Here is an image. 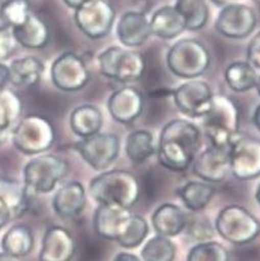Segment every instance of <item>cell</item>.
<instances>
[{
    "mask_svg": "<svg viewBox=\"0 0 260 261\" xmlns=\"http://www.w3.org/2000/svg\"><path fill=\"white\" fill-rule=\"evenodd\" d=\"M201 148V130L193 122L175 119L160 133L157 157L160 165L174 172L185 171Z\"/></svg>",
    "mask_w": 260,
    "mask_h": 261,
    "instance_id": "6da1fadb",
    "label": "cell"
},
{
    "mask_svg": "<svg viewBox=\"0 0 260 261\" xmlns=\"http://www.w3.org/2000/svg\"><path fill=\"white\" fill-rule=\"evenodd\" d=\"M89 193L100 205H117L130 210L139 199L138 179L126 170H110L93 178Z\"/></svg>",
    "mask_w": 260,
    "mask_h": 261,
    "instance_id": "7a4b0ae2",
    "label": "cell"
},
{
    "mask_svg": "<svg viewBox=\"0 0 260 261\" xmlns=\"http://www.w3.org/2000/svg\"><path fill=\"white\" fill-rule=\"evenodd\" d=\"M202 132L211 146L231 148L240 133V110L227 95L214 94L211 107L202 117Z\"/></svg>",
    "mask_w": 260,
    "mask_h": 261,
    "instance_id": "3957f363",
    "label": "cell"
},
{
    "mask_svg": "<svg viewBox=\"0 0 260 261\" xmlns=\"http://www.w3.org/2000/svg\"><path fill=\"white\" fill-rule=\"evenodd\" d=\"M68 162L51 153L38 154L23 167V186L30 196L53 192L67 175Z\"/></svg>",
    "mask_w": 260,
    "mask_h": 261,
    "instance_id": "277c9868",
    "label": "cell"
},
{
    "mask_svg": "<svg viewBox=\"0 0 260 261\" xmlns=\"http://www.w3.org/2000/svg\"><path fill=\"white\" fill-rule=\"evenodd\" d=\"M167 65L178 77L193 80L206 72L211 65V54L197 39H180L170 46Z\"/></svg>",
    "mask_w": 260,
    "mask_h": 261,
    "instance_id": "5b68a950",
    "label": "cell"
},
{
    "mask_svg": "<svg viewBox=\"0 0 260 261\" xmlns=\"http://www.w3.org/2000/svg\"><path fill=\"white\" fill-rule=\"evenodd\" d=\"M12 140L17 151L27 156L43 154L56 142V130L46 117L29 115L18 121L12 130Z\"/></svg>",
    "mask_w": 260,
    "mask_h": 261,
    "instance_id": "8992f818",
    "label": "cell"
},
{
    "mask_svg": "<svg viewBox=\"0 0 260 261\" xmlns=\"http://www.w3.org/2000/svg\"><path fill=\"white\" fill-rule=\"evenodd\" d=\"M100 72L105 77L119 83H132L139 80L146 70L143 54L130 48L108 46L98 54Z\"/></svg>",
    "mask_w": 260,
    "mask_h": 261,
    "instance_id": "52a82bcc",
    "label": "cell"
},
{
    "mask_svg": "<svg viewBox=\"0 0 260 261\" xmlns=\"http://www.w3.org/2000/svg\"><path fill=\"white\" fill-rule=\"evenodd\" d=\"M214 228L223 240L237 246L247 245L260 234V221L240 205L222 208L215 219Z\"/></svg>",
    "mask_w": 260,
    "mask_h": 261,
    "instance_id": "ba28073f",
    "label": "cell"
},
{
    "mask_svg": "<svg viewBox=\"0 0 260 261\" xmlns=\"http://www.w3.org/2000/svg\"><path fill=\"white\" fill-rule=\"evenodd\" d=\"M51 80L57 89L74 93L84 89L90 80L85 61L74 51H64L51 66Z\"/></svg>",
    "mask_w": 260,
    "mask_h": 261,
    "instance_id": "9c48e42d",
    "label": "cell"
},
{
    "mask_svg": "<svg viewBox=\"0 0 260 261\" xmlns=\"http://www.w3.org/2000/svg\"><path fill=\"white\" fill-rule=\"evenodd\" d=\"M76 149L91 169L105 171L120 154V138L113 133H98L76 143Z\"/></svg>",
    "mask_w": 260,
    "mask_h": 261,
    "instance_id": "30bf717a",
    "label": "cell"
},
{
    "mask_svg": "<svg viewBox=\"0 0 260 261\" xmlns=\"http://www.w3.org/2000/svg\"><path fill=\"white\" fill-rule=\"evenodd\" d=\"M115 9L106 0H93L75 9V23L79 30L91 40L110 34L115 22Z\"/></svg>",
    "mask_w": 260,
    "mask_h": 261,
    "instance_id": "8fae6325",
    "label": "cell"
},
{
    "mask_svg": "<svg viewBox=\"0 0 260 261\" xmlns=\"http://www.w3.org/2000/svg\"><path fill=\"white\" fill-rule=\"evenodd\" d=\"M212 93L206 81L188 80L173 90V99L178 110L191 119H202L211 107Z\"/></svg>",
    "mask_w": 260,
    "mask_h": 261,
    "instance_id": "7c38bea8",
    "label": "cell"
},
{
    "mask_svg": "<svg viewBox=\"0 0 260 261\" xmlns=\"http://www.w3.org/2000/svg\"><path fill=\"white\" fill-rule=\"evenodd\" d=\"M256 13L246 4L228 3L222 7L217 19L215 30L228 39H245L254 33L256 27Z\"/></svg>",
    "mask_w": 260,
    "mask_h": 261,
    "instance_id": "4fadbf2b",
    "label": "cell"
},
{
    "mask_svg": "<svg viewBox=\"0 0 260 261\" xmlns=\"http://www.w3.org/2000/svg\"><path fill=\"white\" fill-rule=\"evenodd\" d=\"M231 174L239 180L260 176V139L240 135L229 148Z\"/></svg>",
    "mask_w": 260,
    "mask_h": 261,
    "instance_id": "5bb4252c",
    "label": "cell"
},
{
    "mask_svg": "<svg viewBox=\"0 0 260 261\" xmlns=\"http://www.w3.org/2000/svg\"><path fill=\"white\" fill-rule=\"evenodd\" d=\"M193 174L202 181L222 183L231 174L229 148H219L210 146L192 162Z\"/></svg>",
    "mask_w": 260,
    "mask_h": 261,
    "instance_id": "9a60e30c",
    "label": "cell"
},
{
    "mask_svg": "<svg viewBox=\"0 0 260 261\" xmlns=\"http://www.w3.org/2000/svg\"><path fill=\"white\" fill-rule=\"evenodd\" d=\"M111 117L120 124H132L139 117L145 108V97L134 86L116 89L107 100Z\"/></svg>",
    "mask_w": 260,
    "mask_h": 261,
    "instance_id": "2e32d148",
    "label": "cell"
},
{
    "mask_svg": "<svg viewBox=\"0 0 260 261\" xmlns=\"http://www.w3.org/2000/svg\"><path fill=\"white\" fill-rule=\"evenodd\" d=\"M75 252L76 242L73 234L63 226L53 225L44 234L39 261H71Z\"/></svg>",
    "mask_w": 260,
    "mask_h": 261,
    "instance_id": "e0dca14e",
    "label": "cell"
},
{
    "mask_svg": "<svg viewBox=\"0 0 260 261\" xmlns=\"http://www.w3.org/2000/svg\"><path fill=\"white\" fill-rule=\"evenodd\" d=\"M54 213L63 220L81 215L86 206V191L80 181H68L56 191L52 201Z\"/></svg>",
    "mask_w": 260,
    "mask_h": 261,
    "instance_id": "ac0fdd59",
    "label": "cell"
},
{
    "mask_svg": "<svg viewBox=\"0 0 260 261\" xmlns=\"http://www.w3.org/2000/svg\"><path fill=\"white\" fill-rule=\"evenodd\" d=\"M116 34L125 48H138L152 35L150 19L142 12H126L119 21Z\"/></svg>",
    "mask_w": 260,
    "mask_h": 261,
    "instance_id": "d6986e66",
    "label": "cell"
},
{
    "mask_svg": "<svg viewBox=\"0 0 260 261\" xmlns=\"http://www.w3.org/2000/svg\"><path fill=\"white\" fill-rule=\"evenodd\" d=\"M132 216L129 208L117 205H100L94 214V230L100 237L108 241H117L124 225Z\"/></svg>",
    "mask_w": 260,
    "mask_h": 261,
    "instance_id": "ffe728a7",
    "label": "cell"
},
{
    "mask_svg": "<svg viewBox=\"0 0 260 261\" xmlns=\"http://www.w3.org/2000/svg\"><path fill=\"white\" fill-rule=\"evenodd\" d=\"M188 224L187 214L174 203H162L152 215V226L156 234L172 238L182 234Z\"/></svg>",
    "mask_w": 260,
    "mask_h": 261,
    "instance_id": "44dd1931",
    "label": "cell"
},
{
    "mask_svg": "<svg viewBox=\"0 0 260 261\" xmlns=\"http://www.w3.org/2000/svg\"><path fill=\"white\" fill-rule=\"evenodd\" d=\"M17 44L27 49H43L51 36L49 26L43 18L31 13L26 21L12 29Z\"/></svg>",
    "mask_w": 260,
    "mask_h": 261,
    "instance_id": "7402d4cb",
    "label": "cell"
},
{
    "mask_svg": "<svg viewBox=\"0 0 260 261\" xmlns=\"http://www.w3.org/2000/svg\"><path fill=\"white\" fill-rule=\"evenodd\" d=\"M150 24L152 35L162 40L178 38L185 30L184 19L174 6L161 7L153 12Z\"/></svg>",
    "mask_w": 260,
    "mask_h": 261,
    "instance_id": "603a6c76",
    "label": "cell"
},
{
    "mask_svg": "<svg viewBox=\"0 0 260 261\" xmlns=\"http://www.w3.org/2000/svg\"><path fill=\"white\" fill-rule=\"evenodd\" d=\"M43 72L44 65L36 57L17 58L9 65V83L17 88H31L40 81Z\"/></svg>",
    "mask_w": 260,
    "mask_h": 261,
    "instance_id": "cb8c5ba5",
    "label": "cell"
},
{
    "mask_svg": "<svg viewBox=\"0 0 260 261\" xmlns=\"http://www.w3.org/2000/svg\"><path fill=\"white\" fill-rule=\"evenodd\" d=\"M102 126L103 115L100 108L96 106H79L71 112L70 127L74 134L78 135L81 139L101 133Z\"/></svg>",
    "mask_w": 260,
    "mask_h": 261,
    "instance_id": "d4e9b609",
    "label": "cell"
},
{
    "mask_svg": "<svg viewBox=\"0 0 260 261\" xmlns=\"http://www.w3.org/2000/svg\"><path fill=\"white\" fill-rule=\"evenodd\" d=\"M217 188L207 181H187L178 191V196L182 199L183 205L192 213L202 211L214 198Z\"/></svg>",
    "mask_w": 260,
    "mask_h": 261,
    "instance_id": "484cf974",
    "label": "cell"
},
{
    "mask_svg": "<svg viewBox=\"0 0 260 261\" xmlns=\"http://www.w3.org/2000/svg\"><path fill=\"white\" fill-rule=\"evenodd\" d=\"M35 240L32 230L23 224H16L7 230L2 240V248L3 252L21 258L29 255L34 248Z\"/></svg>",
    "mask_w": 260,
    "mask_h": 261,
    "instance_id": "4316f807",
    "label": "cell"
},
{
    "mask_svg": "<svg viewBox=\"0 0 260 261\" xmlns=\"http://www.w3.org/2000/svg\"><path fill=\"white\" fill-rule=\"evenodd\" d=\"M126 156L134 165H140L147 161L157 151L153 135L148 130H135L126 138Z\"/></svg>",
    "mask_w": 260,
    "mask_h": 261,
    "instance_id": "83f0119b",
    "label": "cell"
},
{
    "mask_svg": "<svg viewBox=\"0 0 260 261\" xmlns=\"http://www.w3.org/2000/svg\"><path fill=\"white\" fill-rule=\"evenodd\" d=\"M224 79L233 92L245 93L256 86L257 71L247 61H237L225 68Z\"/></svg>",
    "mask_w": 260,
    "mask_h": 261,
    "instance_id": "f1b7e54d",
    "label": "cell"
},
{
    "mask_svg": "<svg viewBox=\"0 0 260 261\" xmlns=\"http://www.w3.org/2000/svg\"><path fill=\"white\" fill-rule=\"evenodd\" d=\"M175 8L185 22V30L199 31L209 19V7L205 0H177Z\"/></svg>",
    "mask_w": 260,
    "mask_h": 261,
    "instance_id": "f546056e",
    "label": "cell"
},
{
    "mask_svg": "<svg viewBox=\"0 0 260 261\" xmlns=\"http://www.w3.org/2000/svg\"><path fill=\"white\" fill-rule=\"evenodd\" d=\"M23 105L17 93L6 88L0 92V130L9 132L14 129L21 119Z\"/></svg>",
    "mask_w": 260,
    "mask_h": 261,
    "instance_id": "4dcf8cb0",
    "label": "cell"
},
{
    "mask_svg": "<svg viewBox=\"0 0 260 261\" xmlns=\"http://www.w3.org/2000/svg\"><path fill=\"white\" fill-rule=\"evenodd\" d=\"M0 196L8 203L13 219L19 218L29 210L31 196L27 193L25 186L17 181L0 180Z\"/></svg>",
    "mask_w": 260,
    "mask_h": 261,
    "instance_id": "1f68e13d",
    "label": "cell"
},
{
    "mask_svg": "<svg viewBox=\"0 0 260 261\" xmlns=\"http://www.w3.org/2000/svg\"><path fill=\"white\" fill-rule=\"evenodd\" d=\"M150 226L146 219L139 215H133L128 219L116 242L124 248H135L142 245L147 238Z\"/></svg>",
    "mask_w": 260,
    "mask_h": 261,
    "instance_id": "d6a6232c",
    "label": "cell"
},
{
    "mask_svg": "<svg viewBox=\"0 0 260 261\" xmlns=\"http://www.w3.org/2000/svg\"><path fill=\"white\" fill-rule=\"evenodd\" d=\"M177 247L170 238L156 234L146 242L140 251L143 261H174Z\"/></svg>",
    "mask_w": 260,
    "mask_h": 261,
    "instance_id": "836d02e7",
    "label": "cell"
},
{
    "mask_svg": "<svg viewBox=\"0 0 260 261\" xmlns=\"http://www.w3.org/2000/svg\"><path fill=\"white\" fill-rule=\"evenodd\" d=\"M187 261H229V252L217 241H205L191 248Z\"/></svg>",
    "mask_w": 260,
    "mask_h": 261,
    "instance_id": "e575fe53",
    "label": "cell"
},
{
    "mask_svg": "<svg viewBox=\"0 0 260 261\" xmlns=\"http://www.w3.org/2000/svg\"><path fill=\"white\" fill-rule=\"evenodd\" d=\"M31 13L30 0H6L0 7V18L9 29L23 23Z\"/></svg>",
    "mask_w": 260,
    "mask_h": 261,
    "instance_id": "d590c367",
    "label": "cell"
},
{
    "mask_svg": "<svg viewBox=\"0 0 260 261\" xmlns=\"http://www.w3.org/2000/svg\"><path fill=\"white\" fill-rule=\"evenodd\" d=\"M214 230L215 228L210 225L209 221L204 220H192L187 224V228H185L188 236L199 242L211 240V237L214 236Z\"/></svg>",
    "mask_w": 260,
    "mask_h": 261,
    "instance_id": "8d00e7d4",
    "label": "cell"
},
{
    "mask_svg": "<svg viewBox=\"0 0 260 261\" xmlns=\"http://www.w3.org/2000/svg\"><path fill=\"white\" fill-rule=\"evenodd\" d=\"M16 39H14L12 29L8 26L0 27V62L12 56L16 48Z\"/></svg>",
    "mask_w": 260,
    "mask_h": 261,
    "instance_id": "74e56055",
    "label": "cell"
},
{
    "mask_svg": "<svg viewBox=\"0 0 260 261\" xmlns=\"http://www.w3.org/2000/svg\"><path fill=\"white\" fill-rule=\"evenodd\" d=\"M247 62L255 70H260V31L250 40L247 45Z\"/></svg>",
    "mask_w": 260,
    "mask_h": 261,
    "instance_id": "f35d334b",
    "label": "cell"
},
{
    "mask_svg": "<svg viewBox=\"0 0 260 261\" xmlns=\"http://www.w3.org/2000/svg\"><path fill=\"white\" fill-rule=\"evenodd\" d=\"M12 213L8 203L4 201V198L0 196V229L4 228L9 221L12 220Z\"/></svg>",
    "mask_w": 260,
    "mask_h": 261,
    "instance_id": "ab89813d",
    "label": "cell"
},
{
    "mask_svg": "<svg viewBox=\"0 0 260 261\" xmlns=\"http://www.w3.org/2000/svg\"><path fill=\"white\" fill-rule=\"evenodd\" d=\"M9 84V66L0 62V92L7 88Z\"/></svg>",
    "mask_w": 260,
    "mask_h": 261,
    "instance_id": "60d3db41",
    "label": "cell"
},
{
    "mask_svg": "<svg viewBox=\"0 0 260 261\" xmlns=\"http://www.w3.org/2000/svg\"><path fill=\"white\" fill-rule=\"evenodd\" d=\"M113 261H142L137 255L130 252H119Z\"/></svg>",
    "mask_w": 260,
    "mask_h": 261,
    "instance_id": "b9f144b4",
    "label": "cell"
},
{
    "mask_svg": "<svg viewBox=\"0 0 260 261\" xmlns=\"http://www.w3.org/2000/svg\"><path fill=\"white\" fill-rule=\"evenodd\" d=\"M89 2H93V0H63V3L73 9L80 8L81 6L89 3Z\"/></svg>",
    "mask_w": 260,
    "mask_h": 261,
    "instance_id": "7bdbcfd3",
    "label": "cell"
},
{
    "mask_svg": "<svg viewBox=\"0 0 260 261\" xmlns=\"http://www.w3.org/2000/svg\"><path fill=\"white\" fill-rule=\"evenodd\" d=\"M252 124H254L255 127L260 132V105L257 106L254 111V115H252Z\"/></svg>",
    "mask_w": 260,
    "mask_h": 261,
    "instance_id": "ee69618b",
    "label": "cell"
},
{
    "mask_svg": "<svg viewBox=\"0 0 260 261\" xmlns=\"http://www.w3.org/2000/svg\"><path fill=\"white\" fill-rule=\"evenodd\" d=\"M0 261H19V258L13 257L6 252H0Z\"/></svg>",
    "mask_w": 260,
    "mask_h": 261,
    "instance_id": "f6af8a7d",
    "label": "cell"
},
{
    "mask_svg": "<svg viewBox=\"0 0 260 261\" xmlns=\"http://www.w3.org/2000/svg\"><path fill=\"white\" fill-rule=\"evenodd\" d=\"M8 135H9V132H2V130H0V146L6 142Z\"/></svg>",
    "mask_w": 260,
    "mask_h": 261,
    "instance_id": "bcb514c9",
    "label": "cell"
},
{
    "mask_svg": "<svg viewBox=\"0 0 260 261\" xmlns=\"http://www.w3.org/2000/svg\"><path fill=\"white\" fill-rule=\"evenodd\" d=\"M211 2L215 4V6H219V7H224L229 3L228 0H211Z\"/></svg>",
    "mask_w": 260,
    "mask_h": 261,
    "instance_id": "7dc6e473",
    "label": "cell"
},
{
    "mask_svg": "<svg viewBox=\"0 0 260 261\" xmlns=\"http://www.w3.org/2000/svg\"><path fill=\"white\" fill-rule=\"evenodd\" d=\"M255 199H256V202H257V203H259V206H260V184H259V186H257V188H256V193H255Z\"/></svg>",
    "mask_w": 260,
    "mask_h": 261,
    "instance_id": "c3c4849f",
    "label": "cell"
},
{
    "mask_svg": "<svg viewBox=\"0 0 260 261\" xmlns=\"http://www.w3.org/2000/svg\"><path fill=\"white\" fill-rule=\"evenodd\" d=\"M255 89L257 90V93H259V95H260V73H257V81H256V86H255Z\"/></svg>",
    "mask_w": 260,
    "mask_h": 261,
    "instance_id": "681fc988",
    "label": "cell"
},
{
    "mask_svg": "<svg viewBox=\"0 0 260 261\" xmlns=\"http://www.w3.org/2000/svg\"><path fill=\"white\" fill-rule=\"evenodd\" d=\"M254 2H256V3H260V0H254Z\"/></svg>",
    "mask_w": 260,
    "mask_h": 261,
    "instance_id": "f907efd6",
    "label": "cell"
},
{
    "mask_svg": "<svg viewBox=\"0 0 260 261\" xmlns=\"http://www.w3.org/2000/svg\"><path fill=\"white\" fill-rule=\"evenodd\" d=\"M228 2H229V0H228Z\"/></svg>",
    "mask_w": 260,
    "mask_h": 261,
    "instance_id": "816d5d0a",
    "label": "cell"
}]
</instances>
